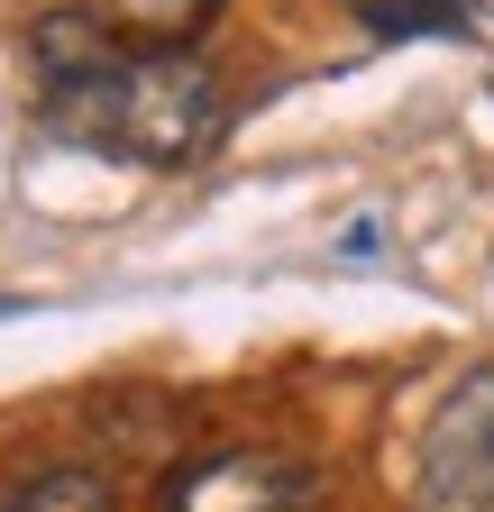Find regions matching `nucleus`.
Segmentation results:
<instances>
[{"mask_svg":"<svg viewBox=\"0 0 494 512\" xmlns=\"http://www.w3.org/2000/svg\"><path fill=\"white\" fill-rule=\"evenodd\" d=\"M412 512H494V366H467L412 439Z\"/></svg>","mask_w":494,"mask_h":512,"instance_id":"obj_2","label":"nucleus"},{"mask_svg":"<svg viewBox=\"0 0 494 512\" xmlns=\"http://www.w3.org/2000/svg\"><path fill=\"white\" fill-rule=\"evenodd\" d=\"M211 10L220 0H83V19L110 28L119 46H183L211 28Z\"/></svg>","mask_w":494,"mask_h":512,"instance_id":"obj_4","label":"nucleus"},{"mask_svg":"<svg viewBox=\"0 0 494 512\" xmlns=\"http://www.w3.org/2000/svg\"><path fill=\"white\" fill-rule=\"evenodd\" d=\"M165 512H321V485L293 448H211L165 476Z\"/></svg>","mask_w":494,"mask_h":512,"instance_id":"obj_3","label":"nucleus"},{"mask_svg":"<svg viewBox=\"0 0 494 512\" xmlns=\"http://www.w3.org/2000/svg\"><path fill=\"white\" fill-rule=\"evenodd\" d=\"M348 10L376 37H449V28H476V0H348Z\"/></svg>","mask_w":494,"mask_h":512,"instance_id":"obj_6","label":"nucleus"},{"mask_svg":"<svg viewBox=\"0 0 494 512\" xmlns=\"http://www.w3.org/2000/svg\"><path fill=\"white\" fill-rule=\"evenodd\" d=\"M37 101L55 138L110 165H193L229 119V92L193 46H119L92 19L37 28Z\"/></svg>","mask_w":494,"mask_h":512,"instance_id":"obj_1","label":"nucleus"},{"mask_svg":"<svg viewBox=\"0 0 494 512\" xmlns=\"http://www.w3.org/2000/svg\"><path fill=\"white\" fill-rule=\"evenodd\" d=\"M0 512H119V485L101 467H28L0 485Z\"/></svg>","mask_w":494,"mask_h":512,"instance_id":"obj_5","label":"nucleus"}]
</instances>
